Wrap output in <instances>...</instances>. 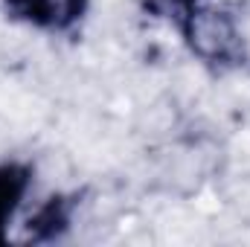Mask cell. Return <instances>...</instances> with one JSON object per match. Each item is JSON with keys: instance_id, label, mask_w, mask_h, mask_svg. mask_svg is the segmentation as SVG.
Returning <instances> with one entry per match:
<instances>
[{"instance_id": "cell-3", "label": "cell", "mask_w": 250, "mask_h": 247, "mask_svg": "<svg viewBox=\"0 0 250 247\" xmlns=\"http://www.w3.org/2000/svg\"><path fill=\"white\" fill-rule=\"evenodd\" d=\"M82 206V195L79 192H56L50 198H44L41 204L32 206V212L21 215V230L23 239L32 245H47V242H59L70 233L76 212Z\"/></svg>"}, {"instance_id": "cell-1", "label": "cell", "mask_w": 250, "mask_h": 247, "mask_svg": "<svg viewBox=\"0 0 250 247\" xmlns=\"http://www.w3.org/2000/svg\"><path fill=\"white\" fill-rule=\"evenodd\" d=\"M157 6L204 67L215 73L245 67L248 41L230 9L215 0H157Z\"/></svg>"}, {"instance_id": "cell-4", "label": "cell", "mask_w": 250, "mask_h": 247, "mask_svg": "<svg viewBox=\"0 0 250 247\" xmlns=\"http://www.w3.org/2000/svg\"><path fill=\"white\" fill-rule=\"evenodd\" d=\"M32 189H35V163L21 157L0 160V245L9 242L12 227L21 221Z\"/></svg>"}, {"instance_id": "cell-2", "label": "cell", "mask_w": 250, "mask_h": 247, "mask_svg": "<svg viewBox=\"0 0 250 247\" xmlns=\"http://www.w3.org/2000/svg\"><path fill=\"white\" fill-rule=\"evenodd\" d=\"M93 0H0L9 21L35 29L41 35H70L76 32Z\"/></svg>"}]
</instances>
